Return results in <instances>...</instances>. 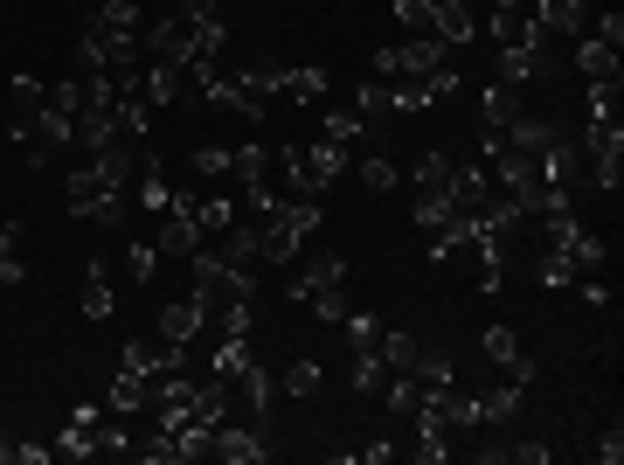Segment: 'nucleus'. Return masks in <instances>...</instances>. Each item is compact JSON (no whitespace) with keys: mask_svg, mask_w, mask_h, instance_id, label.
<instances>
[{"mask_svg":"<svg viewBox=\"0 0 624 465\" xmlns=\"http://www.w3.org/2000/svg\"><path fill=\"white\" fill-rule=\"evenodd\" d=\"M451 167L458 160H444V154H424L416 160V174H409V201H416V222H424V230H438V222L451 216Z\"/></svg>","mask_w":624,"mask_h":465,"instance_id":"1","label":"nucleus"},{"mask_svg":"<svg viewBox=\"0 0 624 465\" xmlns=\"http://www.w3.org/2000/svg\"><path fill=\"white\" fill-rule=\"evenodd\" d=\"M535 174H541V188H570V195L590 188V160H583V146H576L570 133H555V139L535 154Z\"/></svg>","mask_w":624,"mask_h":465,"instance_id":"2","label":"nucleus"},{"mask_svg":"<svg viewBox=\"0 0 624 465\" xmlns=\"http://www.w3.org/2000/svg\"><path fill=\"white\" fill-rule=\"evenodd\" d=\"M208 452L230 458V465H264V458H271V444H264L257 417H250V424H230V417H222V424H216V438H208Z\"/></svg>","mask_w":624,"mask_h":465,"instance_id":"3","label":"nucleus"},{"mask_svg":"<svg viewBox=\"0 0 624 465\" xmlns=\"http://www.w3.org/2000/svg\"><path fill=\"white\" fill-rule=\"evenodd\" d=\"M527 14L548 28V35H590V0H527Z\"/></svg>","mask_w":624,"mask_h":465,"instance_id":"4","label":"nucleus"},{"mask_svg":"<svg viewBox=\"0 0 624 465\" xmlns=\"http://www.w3.org/2000/svg\"><path fill=\"white\" fill-rule=\"evenodd\" d=\"M195 333H208V313H201L195 299H167V306H160V341L195 347Z\"/></svg>","mask_w":624,"mask_h":465,"instance_id":"5","label":"nucleus"},{"mask_svg":"<svg viewBox=\"0 0 624 465\" xmlns=\"http://www.w3.org/2000/svg\"><path fill=\"white\" fill-rule=\"evenodd\" d=\"M278 98H285V105H319V98H327V70H319V63H285Z\"/></svg>","mask_w":624,"mask_h":465,"instance_id":"6","label":"nucleus"},{"mask_svg":"<svg viewBox=\"0 0 624 465\" xmlns=\"http://www.w3.org/2000/svg\"><path fill=\"white\" fill-rule=\"evenodd\" d=\"M250 333H216V347H208V368H216V382H236L243 368H250Z\"/></svg>","mask_w":624,"mask_h":465,"instance_id":"7","label":"nucleus"},{"mask_svg":"<svg viewBox=\"0 0 624 465\" xmlns=\"http://www.w3.org/2000/svg\"><path fill=\"white\" fill-rule=\"evenodd\" d=\"M154 376H132V368H119V376H111V411L119 417H139V411H154Z\"/></svg>","mask_w":624,"mask_h":465,"instance_id":"8","label":"nucleus"},{"mask_svg":"<svg viewBox=\"0 0 624 465\" xmlns=\"http://www.w3.org/2000/svg\"><path fill=\"white\" fill-rule=\"evenodd\" d=\"M230 181H236V188H257V181H271V146H264V139L230 146Z\"/></svg>","mask_w":624,"mask_h":465,"instance_id":"9","label":"nucleus"},{"mask_svg":"<svg viewBox=\"0 0 624 465\" xmlns=\"http://www.w3.org/2000/svg\"><path fill=\"white\" fill-rule=\"evenodd\" d=\"M472 35H479V8H465V0H438V42L465 49Z\"/></svg>","mask_w":624,"mask_h":465,"instance_id":"10","label":"nucleus"},{"mask_svg":"<svg viewBox=\"0 0 624 465\" xmlns=\"http://www.w3.org/2000/svg\"><path fill=\"white\" fill-rule=\"evenodd\" d=\"M576 70H583V84H603V77H624L617 49H603L597 35H576Z\"/></svg>","mask_w":624,"mask_h":465,"instance_id":"11","label":"nucleus"},{"mask_svg":"<svg viewBox=\"0 0 624 465\" xmlns=\"http://www.w3.org/2000/svg\"><path fill=\"white\" fill-rule=\"evenodd\" d=\"M479 111H486V133H506V125H514L527 105H521V90H514V84H486Z\"/></svg>","mask_w":624,"mask_h":465,"instance_id":"12","label":"nucleus"},{"mask_svg":"<svg viewBox=\"0 0 624 465\" xmlns=\"http://www.w3.org/2000/svg\"><path fill=\"white\" fill-rule=\"evenodd\" d=\"M77 306H84V320H111V313H119V292H111L105 265H90V271H84V292H77Z\"/></svg>","mask_w":624,"mask_h":465,"instance_id":"13","label":"nucleus"},{"mask_svg":"<svg viewBox=\"0 0 624 465\" xmlns=\"http://www.w3.org/2000/svg\"><path fill=\"white\" fill-rule=\"evenodd\" d=\"M319 139H333V146H368V119L362 111H319Z\"/></svg>","mask_w":624,"mask_h":465,"instance_id":"14","label":"nucleus"},{"mask_svg":"<svg viewBox=\"0 0 624 465\" xmlns=\"http://www.w3.org/2000/svg\"><path fill=\"white\" fill-rule=\"evenodd\" d=\"M42 105H49V84L42 77H14L8 84V125H28Z\"/></svg>","mask_w":624,"mask_h":465,"instance_id":"15","label":"nucleus"},{"mask_svg":"<svg viewBox=\"0 0 624 465\" xmlns=\"http://www.w3.org/2000/svg\"><path fill=\"white\" fill-rule=\"evenodd\" d=\"M230 396H243V411L264 424V411H271V368H257V362H250V368H243V376L230 382Z\"/></svg>","mask_w":624,"mask_h":465,"instance_id":"16","label":"nucleus"},{"mask_svg":"<svg viewBox=\"0 0 624 465\" xmlns=\"http://www.w3.org/2000/svg\"><path fill=\"white\" fill-rule=\"evenodd\" d=\"M354 167H362V181H368V195H389V188H395V181H403V167H395V160H389V146H362V160H354Z\"/></svg>","mask_w":624,"mask_h":465,"instance_id":"17","label":"nucleus"},{"mask_svg":"<svg viewBox=\"0 0 624 465\" xmlns=\"http://www.w3.org/2000/svg\"><path fill=\"white\" fill-rule=\"evenodd\" d=\"M340 333H347V347H354V355H375L389 327L375 320V313H354V306H347V320H340Z\"/></svg>","mask_w":624,"mask_h":465,"instance_id":"18","label":"nucleus"},{"mask_svg":"<svg viewBox=\"0 0 624 465\" xmlns=\"http://www.w3.org/2000/svg\"><path fill=\"white\" fill-rule=\"evenodd\" d=\"M395 28H403V35H430V42H438V0H395Z\"/></svg>","mask_w":624,"mask_h":465,"instance_id":"19","label":"nucleus"},{"mask_svg":"<svg viewBox=\"0 0 624 465\" xmlns=\"http://www.w3.org/2000/svg\"><path fill=\"white\" fill-rule=\"evenodd\" d=\"M354 111H362L368 125H382L389 111H395V90H389L382 77H362V90H354Z\"/></svg>","mask_w":624,"mask_h":465,"instance_id":"20","label":"nucleus"},{"mask_svg":"<svg viewBox=\"0 0 624 465\" xmlns=\"http://www.w3.org/2000/svg\"><path fill=\"white\" fill-rule=\"evenodd\" d=\"M236 216H243V201H236L230 188H222V195H208V201H201V236H222Z\"/></svg>","mask_w":624,"mask_h":465,"instance_id":"21","label":"nucleus"},{"mask_svg":"<svg viewBox=\"0 0 624 465\" xmlns=\"http://www.w3.org/2000/svg\"><path fill=\"white\" fill-rule=\"evenodd\" d=\"M416 355H424V341H416V333H382V362H389V376H409Z\"/></svg>","mask_w":624,"mask_h":465,"instance_id":"22","label":"nucleus"},{"mask_svg":"<svg viewBox=\"0 0 624 465\" xmlns=\"http://www.w3.org/2000/svg\"><path fill=\"white\" fill-rule=\"evenodd\" d=\"M319 382H327V368H319L313 355H298V362L285 368V396H298V403H306V396H319Z\"/></svg>","mask_w":624,"mask_h":465,"instance_id":"23","label":"nucleus"},{"mask_svg":"<svg viewBox=\"0 0 624 465\" xmlns=\"http://www.w3.org/2000/svg\"><path fill=\"white\" fill-rule=\"evenodd\" d=\"M583 105H590V119H617V111H624V84H617V77L583 84Z\"/></svg>","mask_w":624,"mask_h":465,"instance_id":"24","label":"nucleus"},{"mask_svg":"<svg viewBox=\"0 0 624 465\" xmlns=\"http://www.w3.org/2000/svg\"><path fill=\"white\" fill-rule=\"evenodd\" d=\"M187 167H195L201 181H222V188H230V146H195Z\"/></svg>","mask_w":624,"mask_h":465,"instance_id":"25","label":"nucleus"},{"mask_svg":"<svg viewBox=\"0 0 624 465\" xmlns=\"http://www.w3.org/2000/svg\"><path fill=\"white\" fill-rule=\"evenodd\" d=\"M160 271V244H154V230L146 236H132V250H125V278H154Z\"/></svg>","mask_w":624,"mask_h":465,"instance_id":"26","label":"nucleus"},{"mask_svg":"<svg viewBox=\"0 0 624 465\" xmlns=\"http://www.w3.org/2000/svg\"><path fill=\"white\" fill-rule=\"evenodd\" d=\"M382 382H389L382 347H375V355H354V389H362V396H382Z\"/></svg>","mask_w":624,"mask_h":465,"instance_id":"27","label":"nucleus"},{"mask_svg":"<svg viewBox=\"0 0 624 465\" xmlns=\"http://www.w3.org/2000/svg\"><path fill=\"white\" fill-rule=\"evenodd\" d=\"M56 452H63V458H90V452H98V424H77V417H70V431L56 438Z\"/></svg>","mask_w":624,"mask_h":465,"instance_id":"28","label":"nucleus"},{"mask_svg":"<svg viewBox=\"0 0 624 465\" xmlns=\"http://www.w3.org/2000/svg\"><path fill=\"white\" fill-rule=\"evenodd\" d=\"M84 105H90V98H84V84H77V77H70V84H56V90H49V111H63V119H77V111H84Z\"/></svg>","mask_w":624,"mask_h":465,"instance_id":"29","label":"nucleus"},{"mask_svg":"<svg viewBox=\"0 0 624 465\" xmlns=\"http://www.w3.org/2000/svg\"><path fill=\"white\" fill-rule=\"evenodd\" d=\"M306 306H313V313H319V320H327V327H340V320H347V299H340V285H327V292H313Z\"/></svg>","mask_w":624,"mask_h":465,"instance_id":"30","label":"nucleus"},{"mask_svg":"<svg viewBox=\"0 0 624 465\" xmlns=\"http://www.w3.org/2000/svg\"><path fill=\"white\" fill-rule=\"evenodd\" d=\"M395 452H403L395 438H375V444H362V452H354V465H389Z\"/></svg>","mask_w":624,"mask_h":465,"instance_id":"31","label":"nucleus"},{"mask_svg":"<svg viewBox=\"0 0 624 465\" xmlns=\"http://www.w3.org/2000/svg\"><path fill=\"white\" fill-rule=\"evenodd\" d=\"M506 458H521V465H548V458H555V452H548L541 438H521V444H506Z\"/></svg>","mask_w":624,"mask_h":465,"instance_id":"32","label":"nucleus"},{"mask_svg":"<svg viewBox=\"0 0 624 465\" xmlns=\"http://www.w3.org/2000/svg\"><path fill=\"white\" fill-rule=\"evenodd\" d=\"M0 285H28V265H22V250H0Z\"/></svg>","mask_w":624,"mask_h":465,"instance_id":"33","label":"nucleus"},{"mask_svg":"<svg viewBox=\"0 0 624 465\" xmlns=\"http://www.w3.org/2000/svg\"><path fill=\"white\" fill-rule=\"evenodd\" d=\"M597 458H603V465H617V458H624V431H617V424L597 438Z\"/></svg>","mask_w":624,"mask_h":465,"instance_id":"34","label":"nucleus"},{"mask_svg":"<svg viewBox=\"0 0 624 465\" xmlns=\"http://www.w3.org/2000/svg\"><path fill=\"white\" fill-rule=\"evenodd\" d=\"M14 458H22V465H49L56 452H49V444H14Z\"/></svg>","mask_w":624,"mask_h":465,"instance_id":"35","label":"nucleus"},{"mask_svg":"<svg viewBox=\"0 0 624 465\" xmlns=\"http://www.w3.org/2000/svg\"><path fill=\"white\" fill-rule=\"evenodd\" d=\"M22 236H28V222H0V250H22Z\"/></svg>","mask_w":624,"mask_h":465,"instance_id":"36","label":"nucleus"},{"mask_svg":"<svg viewBox=\"0 0 624 465\" xmlns=\"http://www.w3.org/2000/svg\"><path fill=\"white\" fill-rule=\"evenodd\" d=\"M486 8H500V14H521V8H527V0H486Z\"/></svg>","mask_w":624,"mask_h":465,"instance_id":"37","label":"nucleus"},{"mask_svg":"<svg viewBox=\"0 0 624 465\" xmlns=\"http://www.w3.org/2000/svg\"><path fill=\"white\" fill-rule=\"evenodd\" d=\"M8 458H14V444H8V438H0V465H8Z\"/></svg>","mask_w":624,"mask_h":465,"instance_id":"38","label":"nucleus"},{"mask_svg":"<svg viewBox=\"0 0 624 465\" xmlns=\"http://www.w3.org/2000/svg\"><path fill=\"white\" fill-rule=\"evenodd\" d=\"M590 8H611V0H590Z\"/></svg>","mask_w":624,"mask_h":465,"instance_id":"39","label":"nucleus"},{"mask_svg":"<svg viewBox=\"0 0 624 465\" xmlns=\"http://www.w3.org/2000/svg\"><path fill=\"white\" fill-rule=\"evenodd\" d=\"M465 8H479V0H465Z\"/></svg>","mask_w":624,"mask_h":465,"instance_id":"40","label":"nucleus"}]
</instances>
